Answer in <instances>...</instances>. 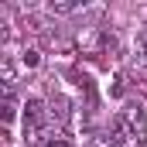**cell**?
Wrapping results in <instances>:
<instances>
[{"mask_svg": "<svg viewBox=\"0 0 147 147\" xmlns=\"http://www.w3.org/2000/svg\"><path fill=\"white\" fill-rule=\"evenodd\" d=\"M137 55H140V65H147V28L137 31Z\"/></svg>", "mask_w": 147, "mask_h": 147, "instance_id": "8992f818", "label": "cell"}, {"mask_svg": "<svg viewBox=\"0 0 147 147\" xmlns=\"http://www.w3.org/2000/svg\"><path fill=\"white\" fill-rule=\"evenodd\" d=\"M41 147H72V140H69V137H48Z\"/></svg>", "mask_w": 147, "mask_h": 147, "instance_id": "ba28073f", "label": "cell"}, {"mask_svg": "<svg viewBox=\"0 0 147 147\" xmlns=\"http://www.w3.org/2000/svg\"><path fill=\"white\" fill-rule=\"evenodd\" d=\"M48 116L58 120V123H69V120H72V103H69L65 96H55V99L48 103Z\"/></svg>", "mask_w": 147, "mask_h": 147, "instance_id": "7a4b0ae2", "label": "cell"}, {"mask_svg": "<svg viewBox=\"0 0 147 147\" xmlns=\"http://www.w3.org/2000/svg\"><path fill=\"white\" fill-rule=\"evenodd\" d=\"M86 147H127V144H120L113 134H110V137H103V134H99V137H92V140H89Z\"/></svg>", "mask_w": 147, "mask_h": 147, "instance_id": "5b68a950", "label": "cell"}, {"mask_svg": "<svg viewBox=\"0 0 147 147\" xmlns=\"http://www.w3.org/2000/svg\"><path fill=\"white\" fill-rule=\"evenodd\" d=\"M0 79H3V89H10L17 82V65L10 58H0Z\"/></svg>", "mask_w": 147, "mask_h": 147, "instance_id": "3957f363", "label": "cell"}, {"mask_svg": "<svg viewBox=\"0 0 147 147\" xmlns=\"http://www.w3.org/2000/svg\"><path fill=\"white\" fill-rule=\"evenodd\" d=\"M113 137L127 147H144L147 144V113H144V106L130 103L120 113V120L113 123Z\"/></svg>", "mask_w": 147, "mask_h": 147, "instance_id": "6da1fadb", "label": "cell"}, {"mask_svg": "<svg viewBox=\"0 0 147 147\" xmlns=\"http://www.w3.org/2000/svg\"><path fill=\"white\" fill-rule=\"evenodd\" d=\"M48 10H51V14H75V10H79V0H51Z\"/></svg>", "mask_w": 147, "mask_h": 147, "instance_id": "277c9868", "label": "cell"}, {"mask_svg": "<svg viewBox=\"0 0 147 147\" xmlns=\"http://www.w3.org/2000/svg\"><path fill=\"white\" fill-rule=\"evenodd\" d=\"M21 62H24L28 69H38V65H41V51H34V48H28V51L21 55Z\"/></svg>", "mask_w": 147, "mask_h": 147, "instance_id": "52a82bcc", "label": "cell"}]
</instances>
